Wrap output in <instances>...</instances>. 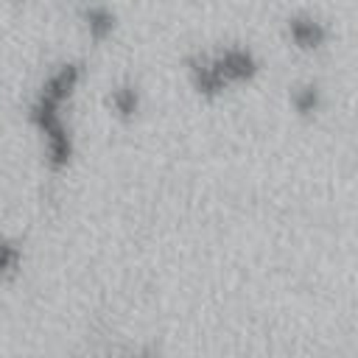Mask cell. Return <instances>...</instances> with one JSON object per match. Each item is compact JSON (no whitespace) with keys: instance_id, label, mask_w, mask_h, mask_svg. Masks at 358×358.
<instances>
[{"instance_id":"cell-6","label":"cell","mask_w":358,"mask_h":358,"mask_svg":"<svg viewBox=\"0 0 358 358\" xmlns=\"http://www.w3.org/2000/svg\"><path fill=\"white\" fill-rule=\"evenodd\" d=\"M84 28H87V34H90L92 42H106L115 34L117 20H115L112 8H106V6H90V8H84Z\"/></svg>"},{"instance_id":"cell-4","label":"cell","mask_w":358,"mask_h":358,"mask_svg":"<svg viewBox=\"0 0 358 358\" xmlns=\"http://www.w3.org/2000/svg\"><path fill=\"white\" fill-rule=\"evenodd\" d=\"M288 103L299 117H316L324 106V92L316 81H302L296 87H291L288 92Z\"/></svg>"},{"instance_id":"cell-1","label":"cell","mask_w":358,"mask_h":358,"mask_svg":"<svg viewBox=\"0 0 358 358\" xmlns=\"http://www.w3.org/2000/svg\"><path fill=\"white\" fill-rule=\"evenodd\" d=\"M81 64L78 62H64L59 64L45 84L39 87L34 103H31V126L39 131L42 145H45V159L53 171H64L73 162L76 145L70 126L64 120V103L76 95L81 84Z\"/></svg>"},{"instance_id":"cell-3","label":"cell","mask_w":358,"mask_h":358,"mask_svg":"<svg viewBox=\"0 0 358 358\" xmlns=\"http://www.w3.org/2000/svg\"><path fill=\"white\" fill-rule=\"evenodd\" d=\"M285 36H288V42L296 50H302V53H319V50L327 48L333 31H330V25L322 17H316L310 11H299V14H291L285 20Z\"/></svg>"},{"instance_id":"cell-2","label":"cell","mask_w":358,"mask_h":358,"mask_svg":"<svg viewBox=\"0 0 358 358\" xmlns=\"http://www.w3.org/2000/svg\"><path fill=\"white\" fill-rule=\"evenodd\" d=\"M260 73V59L252 48L243 45H229V48H215L204 50L187 59V81L201 98H218L227 90L238 84L255 81Z\"/></svg>"},{"instance_id":"cell-7","label":"cell","mask_w":358,"mask_h":358,"mask_svg":"<svg viewBox=\"0 0 358 358\" xmlns=\"http://www.w3.org/2000/svg\"><path fill=\"white\" fill-rule=\"evenodd\" d=\"M17 263H20V249L6 243V241H0V274L11 271Z\"/></svg>"},{"instance_id":"cell-5","label":"cell","mask_w":358,"mask_h":358,"mask_svg":"<svg viewBox=\"0 0 358 358\" xmlns=\"http://www.w3.org/2000/svg\"><path fill=\"white\" fill-rule=\"evenodd\" d=\"M140 106H143V95H140V90H137L131 81L117 84V87L109 92V109H112L115 117L131 120V117L140 112Z\"/></svg>"}]
</instances>
